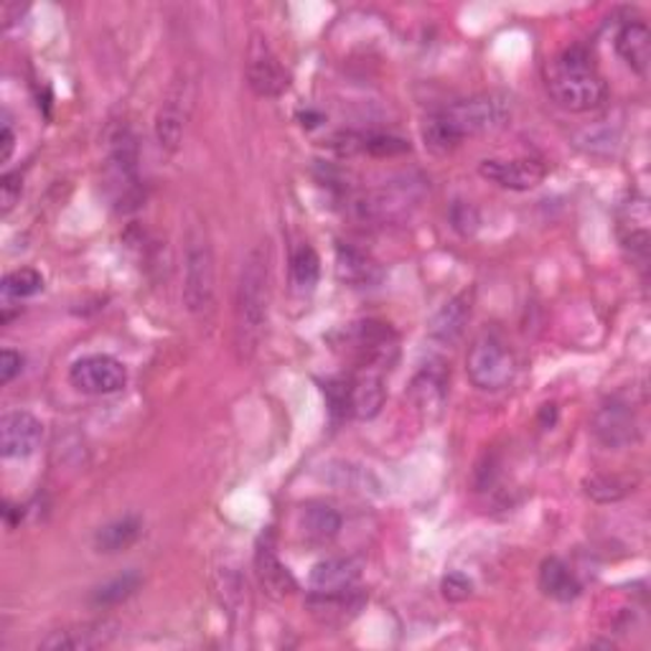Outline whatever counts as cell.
I'll return each instance as SVG.
<instances>
[{
  "instance_id": "cell-33",
  "label": "cell",
  "mask_w": 651,
  "mask_h": 651,
  "mask_svg": "<svg viewBox=\"0 0 651 651\" xmlns=\"http://www.w3.org/2000/svg\"><path fill=\"white\" fill-rule=\"evenodd\" d=\"M21 369H23V357L19 354V351L13 349L0 351V382L11 384L16 377L21 374Z\"/></svg>"
},
{
  "instance_id": "cell-13",
  "label": "cell",
  "mask_w": 651,
  "mask_h": 651,
  "mask_svg": "<svg viewBox=\"0 0 651 651\" xmlns=\"http://www.w3.org/2000/svg\"><path fill=\"white\" fill-rule=\"evenodd\" d=\"M479 173L501 189L532 191L544 181L548 169L534 158H489V161H481Z\"/></svg>"
},
{
  "instance_id": "cell-12",
  "label": "cell",
  "mask_w": 651,
  "mask_h": 651,
  "mask_svg": "<svg viewBox=\"0 0 651 651\" xmlns=\"http://www.w3.org/2000/svg\"><path fill=\"white\" fill-rule=\"evenodd\" d=\"M349 344L354 349L362 369L369 372H382L390 369L394 351H398V339L390 323L382 321H362L349 331Z\"/></svg>"
},
{
  "instance_id": "cell-5",
  "label": "cell",
  "mask_w": 651,
  "mask_h": 651,
  "mask_svg": "<svg viewBox=\"0 0 651 651\" xmlns=\"http://www.w3.org/2000/svg\"><path fill=\"white\" fill-rule=\"evenodd\" d=\"M428 181L420 173H400L382 187L367 191L357 201L359 217L377 224H394L410 219L428 197Z\"/></svg>"
},
{
  "instance_id": "cell-1",
  "label": "cell",
  "mask_w": 651,
  "mask_h": 651,
  "mask_svg": "<svg viewBox=\"0 0 651 651\" xmlns=\"http://www.w3.org/2000/svg\"><path fill=\"white\" fill-rule=\"evenodd\" d=\"M509 116L512 110H509L507 100L497 94H477L428 116L422 122V140H425L428 151L445 156L453 153L465 138L497 133L507 126Z\"/></svg>"
},
{
  "instance_id": "cell-16",
  "label": "cell",
  "mask_w": 651,
  "mask_h": 651,
  "mask_svg": "<svg viewBox=\"0 0 651 651\" xmlns=\"http://www.w3.org/2000/svg\"><path fill=\"white\" fill-rule=\"evenodd\" d=\"M116 637V623L110 621H97L84 623V627L54 631L49 639L41 641V649L49 651H87V649H100L110 644Z\"/></svg>"
},
{
  "instance_id": "cell-30",
  "label": "cell",
  "mask_w": 651,
  "mask_h": 651,
  "mask_svg": "<svg viewBox=\"0 0 651 651\" xmlns=\"http://www.w3.org/2000/svg\"><path fill=\"white\" fill-rule=\"evenodd\" d=\"M448 219H451L453 230L459 234H463V237H469V234L477 232L479 224H481L477 207L469 204V201H453L451 211H448Z\"/></svg>"
},
{
  "instance_id": "cell-22",
  "label": "cell",
  "mask_w": 651,
  "mask_h": 651,
  "mask_svg": "<svg viewBox=\"0 0 651 651\" xmlns=\"http://www.w3.org/2000/svg\"><path fill=\"white\" fill-rule=\"evenodd\" d=\"M140 534H143V522L138 517H120L94 534V548L97 552H104V555H118V552L133 548Z\"/></svg>"
},
{
  "instance_id": "cell-9",
  "label": "cell",
  "mask_w": 651,
  "mask_h": 651,
  "mask_svg": "<svg viewBox=\"0 0 651 651\" xmlns=\"http://www.w3.org/2000/svg\"><path fill=\"white\" fill-rule=\"evenodd\" d=\"M244 77H248L250 90L258 97H266V100L280 97L283 92H288L290 87V74L283 67V61L278 59L276 51H272L268 39L258 37V33H254L248 47Z\"/></svg>"
},
{
  "instance_id": "cell-20",
  "label": "cell",
  "mask_w": 651,
  "mask_h": 651,
  "mask_svg": "<svg viewBox=\"0 0 651 651\" xmlns=\"http://www.w3.org/2000/svg\"><path fill=\"white\" fill-rule=\"evenodd\" d=\"M540 591L558 603H573L583 588H580L568 562H562L560 558H548L540 565Z\"/></svg>"
},
{
  "instance_id": "cell-19",
  "label": "cell",
  "mask_w": 651,
  "mask_h": 651,
  "mask_svg": "<svg viewBox=\"0 0 651 651\" xmlns=\"http://www.w3.org/2000/svg\"><path fill=\"white\" fill-rule=\"evenodd\" d=\"M384 404V382L382 372H369L362 369L354 380L349 382V415L359 420H372L380 415Z\"/></svg>"
},
{
  "instance_id": "cell-26",
  "label": "cell",
  "mask_w": 651,
  "mask_h": 651,
  "mask_svg": "<svg viewBox=\"0 0 651 651\" xmlns=\"http://www.w3.org/2000/svg\"><path fill=\"white\" fill-rule=\"evenodd\" d=\"M337 270H339V278L347 280V283L351 286H369L380 278L377 266L367 258L364 252H359L354 248H344V244L339 248Z\"/></svg>"
},
{
  "instance_id": "cell-2",
  "label": "cell",
  "mask_w": 651,
  "mask_h": 651,
  "mask_svg": "<svg viewBox=\"0 0 651 651\" xmlns=\"http://www.w3.org/2000/svg\"><path fill=\"white\" fill-rule=\"evenodd\" d=\"M270 266L268 250L254 248L242 262L234 298V344L242 359H252L268 323Z\"/></svg>"
},
{
  "instance_id": "cell-15",
  "label": "cell",
  "mask_w": 651,
  "mask_h": 651,
  "mask_svg": "<svg viewBox=\"0 0 651 651\" xmlns=\"http://www.w3.org/2000/svg\"><path fill=\"white\" fill-rule=\"evenodd\" d=\"M362 575V565L351 558H326L316 562L308 578V585L316 595H341L351 593Z\"/></svg>"
},
{
  "instance_id": "cell-6",
  "label": "cell",
  "mask_w": 651,
  "mask_h": 651,
  "mask_svg": "<svg viewBox=\"0 0 651 651\" xmlns=\"http://www.w3.org/2000/svg\"><path fill=\"white\" fill-rule=\"evenodd\" d=\"M108 189L120 211L138 209L140 199H143V189H140L138 140L128 126H118L110 133Z\"/></svg>"
},
{
  "instance_id": "cell-11",
  "label": "cell",
  "mask_w": 651,
  "mask_h": 651,
  "mask_svg": "<svg viewBox=\"0 0 651 651\" xmlns=\"http://www.w3.org/2000/svg\"><path fill=\"white\" fill-rule=\"evenodd\" d=\"M69 382L74 390L84 394H116L128 384V369L116 357L108 354H90L77 359L69 369Z\"/></svg>"
},
{
  "instance_id": "cell-3",
  "label": "cell",
  "mask_w": 651,
  "mask_h": 651,
  "mask_svg": "<svg viewBox=\"0 0 651 651\" xmlns=\"http://www.w3.org/2000/svg\"><path fill=\"white\" fill-rule=\"evenodd\" d=\"M548 92L552 102L568 112H593L609 100L605 79L598 74L591 54L583 47L568 49L552 61Z\"/></svg>"
},
{
  "instance_id": "cell-7",
  "label": "cell",
  "mask_w": 651,
  "mask_h": 651,
  "mask_svg": "<svg viewBox=\"0 0 651 651\" xmlns=\"http://www.w3.org/2000/svg\"><path fill=\"white\" fill-rule=\"evenodd\" d=\"M465 374L481 392L504 390L517 377L514 351L501 339L487 333V337L473 341L469 354H465Z\"/></svg>"
},
{
  "instance_id": "cell-21",
  "label": "cell",
  "mask_w": 651,
  "mask_h": 651,
  "mask_svg": "<svg viewBox=\"0 0 651 651\" xmlns=\"http://www.w3.org/2000/svg\"><path fill=\"white\" fill-rule=\"evenodd\" d=\"M254 568H258L262 588H266L272 598H286L296 591V578L290 575V570L280 562L270 542H260L258 555H254Z\"/></svg>"
},
{
  "instance_id": "cell-32",
  "label": "cell",
  "mask_w": 651,
  "mask_h": 651,
  "mask_svg": "<svg viewBox=\"0 0 651 651\" xmlns=\"http://www.w3.org/2000/svg\"><path fill=\"white\" fill-rule=\"evenodd\" d=\"M21 191H23L21 173L19 171L6 173L3 183H0V201H3V214H8V211L16 207V201L21 199Z\"/></svg>"
},
{
  "instance_id": "cell-24",
  "label": "cell",
  "mask_w": 651,
  "mask_h": 651,
  "mask_svg": "<svg viewBox=\"0 0 651 651\" xmlns=\"http://www.w3.org/2000/svg\"><path fill=\"white\" fill-rule=\"evenodd\" d=\"M448 382H445V372L443 369L435 367H425L422 372H418L415 380L410 384V398L415 402V408L422 412H438L443 408L445 394H448Z\"/></svg>"
},
{
  "instance_id": "cell-14",
  "label": "cell",
  "mask_w": 651,
  "mask_h": 651,
  "mask_svg": "<svg viewBox=\"0 0 651 651\" xmlns=\"http://www.w3.org/2000/svg\"><path fill=\"white\" fill-rule=\"evenodd\" d=\"M43 438V422L26 410L6 412L0 420V453L3 459H29Z\"/></svg>"
},
{
  "instance_id": "cell-25",
  "label": "cell",
  "mask_w": 651,
  "mask_h": 651,
  "mask_svg": "<svg viewBox=\"0 0 651 651\" xmlns=\"http://www.w3.org/2000/svg\"><path fill=\"white\" fill-rule=\"evenodd\" d=\"M633 487H637V479L619 477V473H595L583 481L585 497H591L598 504H615V501L627 499Z\"/></svg>"
},
{
  "instance_id": "cell-10",
  "label": "cell",
  "mask_w": 651,
  "mask_h": 651,
  "mask_svg": "<svg viewBox=\"0 0 651 651\" xmlns=\"http://www.w3.org/2000/svg\"><path fill=\"white\" fill-rule=\"evenodd\" d=\"M591 430L595 441L611 451H623V448L637 445L641 438V425L637 412L631 410L629 402L619 398L605 400L601 408L593 412Z\"/></svg>"
},
{
  "instance_id": "cell-27",
  "label": "cell",
  "mask_w": 651,
  "mask_h": 651,
  "mask_svg": "<svg viewBox=\"0 0 651 651\" xmlns=\"http://www.w3.org/2000/svg\"><path fill=\"white\" fill-rule=\"evenodd\" d=\"M321 278V258L311 244H301L290 258V280H293L296 290H313Z\"/></svg>"
},
{
  "instance_id": "cell-8",
  "label": "cell",
  "mask_w": 651,
  "mask_h": 651,
  "mask_svg": "<svg viewBox=\"0 0 651 651\" xmlns=\"http://www.w3.org/2000/svg\"><path fill=\"white\" fill-rule=\"evenodd\" d=\"M193 108V82L179 72L166 92L161 110L156 116V140L166 153H176L183 143V133H187V122L191 118Z\"/></svg>"
},
{
  "instance_id": "cell-34",
  "label": "cell",
  "mask_w": 651,
  "mask_h": 651,
  "mask_svg": "<svg viewBox=\"0 0 651 651\" xmlns=\"http://www.w3.org/2000/svg\"><path fill=\"white\" fill-rule=\"evenodd\" d=\"M0 143H3V151H0V161H8V158L13 156V148H16V136H13V130H11V122H8V118H6V122H3V138H0Z\"/></svg>"
},
{
  "instance_id": "cell-29",
  "label": "cell",
  "mask_w": 651,
  "mask_h": 651,
  "mask_svg": "<svg viewBox=\"0 0 651 651\" xmlns=\"http://www.w3.org/2000/svg\"><path fill=\"white\" fill-rule=\"evenodd\" d=\"M140 583H143V580H140L138 573H126L116 580H110V583L100 585L92 593V605H102V609H108V605H120L138 591Z\"/></svg>"
},
{
  "instance_id": "cell-28",
  "label": "cell",
  "mask_w": 651,
  "mask_h": 651,
  "mask_svg": "<svg viewBox=\"0 0 651 651\" xmlns=\"http://www.w3.org/2000/svg\"><path fill=\"white\" fill-rule=\"evenodd\" d=\"M43 290V276L33 268H21L8 272L3 278V298L6 301H23V298H31Z\"/></svg>"
},
{
  "instance_id": "cell-4",
  "label": "cell",
  "mask_w": 651,
  "mask_h": 651,
  "mask_svg": "<svg viewBox=\"0 0 651 651\" xmlns=\"http://www.w3.org/2000/svg\"><path fill=\"white\" fill-rule=\"evenodd\" d=\"M214 250H211L207 230L193 224L183 237V306L197 319H207L214 311Z\"/></svg>"
},
{
  "instance_id": "cell-17",
  "label": "cell",
  "mask_w": 651,
  "mask_h": 651,
  "mask_svg": "<svg viewBox=\"0 0 651 651\" xmlns=\"http://www.w3.org/2000/svg\"><path fill=\"white\" fill-rule=\"evenodd\" d=\"M471 308H473V296L471 293H459L453 296L451 301L443 303L441 311L433 316V321L428 323L430 339L441 341V344H455L463 337L465 326L471 321Z\"/></svg>"
},
{
  "instance_id": "cell-31",
  "label": "cell",
  "mask_w": 651,
  "mask_h": 651,
  "mask_svg": "<svg viewBox=\"0 0 651 651\" xmlns=\"http://www.w3.org/2000/svg\"><path fill=\"white\" fill-rule=\"evenodd\" d=\"M441 591L448 603H463L473 595V583L463 573H448L441 583Z\"/></svg>"
},
{
  "instance_id": "cell-18",
  "label": "cell",
  "mask_w": 651,
  "mask_h": 651,
  "mask_svg": "<svg viewBox=\"0 0 651 651\" xmlns=\"http://www.w3.org/2000/svg\"><path fill=\"white\" fill-rule=\"evenodd\" d=\"M615 51L639 77L649 74L651 67V31L644 21L623 23L615 33Z\"/></svg>"
},
{
  "instance_id": "cell-23",
  "label": "cell",
  "mask_w": 651,
  "mask_h": 651,
  "mask_svg": "<svg viewBox=\"0 0 651 651\" xmlns=\"http://www.w3.org/2000/svg\"><path fill=\"white\" fill-rule=\"evenodd\" d=\"M301 530H303V537L308 542L326 544L341 532V514L331 504L313 501V504L303 507Z\"/></svg>"
}]
</instances>
